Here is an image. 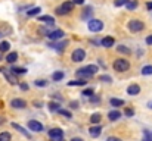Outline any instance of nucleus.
I'll return each mask as SVG.
<instances>
[{
    "instance_id": "obj_1",
    "label": "nucleus",
    "mask_w": 152,
    "mask_h": 141,
    "mask_svg": "<svg viewBox=\"0 0 152 141\" xmlns=\"http://www.w3.org/2000/svg\"><path fill=\"white\" fill-rule=\"evenodd\" d=\"M96 71H98L96 65H87V66H84V68L77 71V77L81 78V80H89V78H92L96 74Z\"/></svg>"
},
{
    "instance_id": "obj_2",
    "label": "nucleus",
    "mask_w": 152,
    "mask_h": 141,
    "mask_svg": "<svg viewBox=\"0 0 152 141\" xmlns=\"http://www.w3.org/2000/svg\"><path fill=\"white\" fill-rule=\"evenodd\" d=\"M72 9H74V1H72V0L64 1L61 6H58V7H56V15H61V16L68 15L69 12H72Z\"/></svg>"
},
{
    "instance_id": "obj_3",
    "label": "nucleus",
    "mask_w": 152,
    "mask_h": 141,
    "mask_svg": "<svg viewBox=\"0 0 152 141\" xmlns=\"http://www.w3.org/2000/svg\"><path fill=\"white\" fill-rule=\"evenodd\" d=\"M112 66H114V69L117 71V72H126V71H129V68H130V62L127 60V59H117L114 63H112Z\"/></svg>"
},
{
    "instance_id": "obj_4",
    "label": "nucleus",
    "mask_w": 152,
    "mask_h": 141,
    "mask_svg": "<svg viewBox=\"0 0 152 141\" xmlns=\"http://www.w3.org/2000/svg\"><path fill=\"white\" fill-rule=\"evenodd\" d=\"M127 28L132 31V33H140L143 28H145V24L139 19H132L129 24H127Z\"/></svg>"
},
{
    "instance_id": "obj_5",
    "label": "nucleus",
    "mask_w": 152,
    "mask_h": 141,
    "mask_svg": "<svg viewBox=\"0 0 152 141\" xmlns=\"http://www.w3.org/2000/svg\"><path fill=\"white\" fill-rule=\"evenodd\" d=\"M87 28L92 31V33H99L103 30V22L101 19H90L89 24H87Z\"/></svg>"
},
{
    "instance_id": "obj_6",
    "label": "nucleus",
    "mask_w": 152,
    "mask_h": 141,
    "mask_svg": "<svg viewBox=\"0 0 152 141\" xmlns=\"http://www.w3.org/2000/svg\"><path fill=\"white\" fill-rule=\"evenodd\" d=\"M86 59V51H84V48H75L72 53H71V60L72 62H83Z\"/></svg>"
},
{
    "instance_id": "obj_7",
    "label": "nucleus",
    "mask_w": 152,
    "mask_h": 141,
    "mask_svg": "<svg viewBox=\"0 0 152 141\" xmlns=\"http://www.w3.org/2000/svg\"><path fill=\"white\" fill-rule=\"evenodd\" d=\"M28 128L31 131H34V132H42L43 131V125L40 122H37V121H30L28 122Z\"/></svg>"
},
{
    "instance_id": "obj_8",
    "label": "nucleus",
    "mask_w": 152,
    "mask_h": 141,
    "mask_svg": "<svg viewBox=\"0 0 152 141\" xmlns=\"http://www.w3.org/2000/svg\"><path fill=\"white\" fill-rule=\"evenodd\" d=\"M10 106L15 107V109H24V107L27 106V101L22 100V98H13V100L10 101Z\"/></svg>"
},
{
    "instance_id": "obj_9",
    "label": "nucleus",
    "mask_w": 152,
    "mask_h": 141,
    "mask_svg": "<svg viewBox=\"0 0 152 141\" xmlns=\"http://www.w3.org/2000/svg\"><path fill=\"white\" fill-rule=\"evenodd\" d=\"M64 35H65V33L62 30H56V31H52L48 34L49 40H61V38H64Z\"/></svg>"
},
{
    "instance_id": "obj_10",
    "label": "nucleus",
    "mask_w": 152,
    "mask_h": 141,
    "mask_svg": "<svg viewBox=\"0 0 152 141\" xmlns=\"http://www.w3.org/2000/svg\"><path fill=\"white\" fill-rule=\"evenodd\" d=\"M139 93H140V87H139L137 84H132V85L127 87V94H130V95H137Z\"/></svg>"
},
{
    "instance_id": "obj_11",
    "label": "nucleus",
    "mask_w": 152,
    "mask_h": 141,
    "mask_svg": "<svg viewBox=\"0 0 152 141\" xmlns=\"http://www.w3.org/2000/svg\"><path fill=\"white\" fill-rule=\"evenodd\" d=\"M102 132V127H99V125H96V127H92L90 129H89V134L93 137V138H96V137H99Z\"/></svg>"
},
{
    "instance_id": "obj_12",
    "label": "nucleus",
    "mask_w": 152,
    "mask_h": 141,
    "mask_svg": "<svg viewBox=\"0 0 152 141\" xmlns=\"http://www.w3.org/2000/svg\"><path fill=\"white\" fill-rule=\"evenodd\" d=\"M114 43H115V41H114V38H112V37H109V35H108V37H103V38H102V41H101L102 47H106V48H108V47H112L114 46Z\"/></svg>"
},
{
    "instance_id": "obj_13",
    "label": "nucleus",
    "mask_w": 152,
    "mask_h": 141,
    "mask_svg": "<svg viewBox=\"0 0 152 141\" xmlns=\"http://www.w3.org/2000/svg\"><path fill=\"white\" fill-rule=\"evenodd\" d=\"M1 72H3V75L6 77V80L9 81V84H12V85H15V84H18L16 82V80H15V77L9 72V71H6V69H1Z\"/></svg>"
},
{
    "instance_id": "obj_14",
    "label": "nucleus",
    "mask_w": 152,
    "mask_h": 141,
    "mask_svg": "<svg viewBox=\"0 0 152 141\" xmlns=\"http://www.w3.org/2000/svg\"><path fill=\"white\" fill-rule=\"evenodd\" d=\"M49 137L50 138H55V137H64V131L59 129V128H53L49 131Z\"/></svg>"
},
{
    "instance_id": "obj_15",
    "label": "nucleus",
    "mask_w": 152,
    "mask_h": 141,
    "mask_svg": "<svg viewBox=\"0 0 152 141\" xmlns=\"http://www.w3.org/2000/svg\"><path fill=\"white\" fill-rule=\"evenodd\" d=\"M40 22H46L48 25H53L55 24V18L53 16H49V15H45V16H40L39 18Z\"/></svg>"
},
{
    "instance_id": "obj_16",
    "label": "nucleus",
    "mask_w": 152,
    "mask_h": 141,
    "mask_svg": "<svg viewBox=\"0 0 152 141\" xmlns=\"http://www.w3.org/2000/svg\"><path fill=\"white\" fill-rule=\"evenodd\" d=\"M16 60H18V53L16 51H12V53H9L6 56V62L7 63H15Z\"/></svg>"
},
{
    "instance_id": "obj_17",
    "label": "nucleus",
    "mask_w": 152,
    "mask_h": 141,
    "mask_svg": "<svg viewBox=\"0 0 152 141\" xmlns=\"http://www.w3.org/2000/svg\"><path fill=\"white\" fill-rule=\"evenodd\" d=\"M108 118H109V121H117V119L121 118V112L120 110H112V112L108 113Z\"/></svg>"
},
{
    "instance_id": "obj_18",
    "label": "nucleus",
    "mask_w": 152,
    "mask_h": 141,
    "mask_svg": "<svg viewBox=\"0 0 152 141\" xmlns=\"http://www.w3.org/2000/svg\"><path fill=\"white\" fill-rule=\"evenodd\" d=\"M12 128H13V129H18V131H19L21 134H24V135H25L27 138H30V137H31V134H30V132H28L27 129H24L22 127H19L18 124H12Z\"/></svg>"
},
{
    "instance_id": "obj_19",
    "label": "nucleus",
    "mask_w": 152,
    "mask_h": 141,
    "mask_svg": "<svg viewBox=\"0 0 152 141\" xmlns=\"http://www.w3.org/2000/svg\"><path fill=\"white\" fill-rule=\"evenodd\" d=\"M86 84H87V82H86V80H81V78H80V80H75V81H69V82H68V85H69V87H77V85H86Z\"/></svg>"
},
{
    "instance_id": "obj_20",
    "label": "nucleus",
    "mask_w": 152,
    "mask_h": 141,
    "mask_svg": "<svg viewBox=\"0 0 152 141\" xmlns=\"http://www.w3.org/2000/svg\"><path fill=\"white\" fill-rule=\"evenodd\" d=\"M109 103H111V106H114V107H120V106L124 104V100H121V98H111Z\"/></svg>"
},
{
    "instance_id": "obj_21",
    "label": "nucleus",
    "mask_w": 152,
    "mask_h": 141,
    "mask_svg": "<svg viewBox=\"0 0 152 141\" xmlns=\"http://www.w3.org/2000/svg\"><path fill=\"white\" fill-rule=\"evenodd\" d=\"M12 74H16V75H22V74H27V69L25 68H16V66H13L12 69Z\"/></svg>"
},
{
    "instance_id": "obj_22",
    "label": "nucleus",
    "mask_w": 152,
    "mask_h": 141,
    "mask_svg": "<svg viewBox=\"0 0 152 141\" xmlns=\"http://www.w3.org/2000/svg\"><path fill=\"white\" fill-rule=\"evenodd\" d=\"M64 78V72L62 71H56V72H53V75H52V80L53 81H61Z\"/></svg>"
},
{
    "instance_id": "obj_23",
    "label": "nucleus",
    "mask_w": 152,
    "mask_h": 141,
    "mask_svg": "<svg viewBox=\"0 0 152 141\" xmlns=\"http://www.w3.org/2000/svg\"><path fill=\"white\" fill-rule=\"evenodd\" d=\"M101 113H93V115H92V118H90V122H92V124H99V122H101Z\"/></svg>"
},
{
    "instance_id": "obj_24",
    "label": "nucleus",
    "mask_w": 152,
    "mask_h": 141,
    "mask_svg": "<svg viewBox=\"0 0 152 141\" xmlns=\"http://www.w3.org/2000/svg\"><path fill=\"white\" fill-rule=\"evenodd\" d=\"M142 75H152V65H146L142 68Z\"/></svg>"
},
{
    "instance_id": "obj_25",
    "label": "nucleus",
    "mask_w": 152,
    "mask_h": 141,
    "mask_svg": "<svg viewBox=\"0 0 152 141\" xmlns=\"http://www.w3.org/2000/svg\"><path fill=\"white\" fill-rule=\"evenodd\" d=\"M39 12H42L40 7H33V9H30V10L27 12V15H28V16H36V15H39Z\"/></svg>"
},
{
    "instance_id": "obj_26",
    "label": "nucleus",
    "mask_w": 152,
    "mask_h": 141,
    "mask_svg": "<svg viewBox=\"0 0 152 141\" xmlns=\"http://www.w3.org/2000/svg\"><path fill=\"white\" fill-rule=\"evenodd\" d=\"M117 50H118V53H123V54H130V53H132V50L127 48L126 46H118Z\"/></svg>"
},
{
    "instance_id": "obj_27",
    "label": "nucleus",
    "mask_w": 152,
    "mask_h": 141,
    "mask_svg": "<svg viewBox=\"0 0 152 141\" xmlns=\"http://www.w3.org/2000/svg\"><path fill=\"white\" fill-rule=\"evenodd\" d=\"M68 46V41H62V43H59V44H55V46H52V47H55L58 51H64V48Z\"/></svg>"
},
{
    "instance_id": "obj_28",
    "label": "nucleus",
    "mask_w": 152,
    "mask_h": 141,
    "mask_svg": "<svg viewBox=\"0 0 152 141\" xmlns=\"http://www.w3.org/2000/svg\"><path fill=\"white\" fill-rule=\"evenodd\" d=\"M9 47H10L9 41H1V43H0V51H1V53H4V51H7V50H9Z\"/></svg>"
},
{
    "instance_id": "obj_29",
    "label": "nucleus",
    "mask_w": 152,
    "mask_h": 141,
    "mask_svg": "<svg viewBox=\"0 0 152 141\" xmlns=\"http://www.w3.org/2000/svg\"><path fill=\"white\" fill-rule=\"evenodd\" d=\"M12 137L9 132H0V141H10Z\"/></svg>"
},
{
    "instance_id": "obj_30",
    "label": "nucleus",
    "mask_w": 152,
    "mask_h": 141,
    "mask_svg": "<svg viewBox=\"0 0 152 141\" xmlns=\"http://www.w3.org/2000/svg\"><path fill=\"white\" fill-rule=\"evenodd\" d=\"M126 6H127V9H129V10H133V9H136V7H137V1H136V0H133V1H129Z\"/></svg>"
},
{
    "instance_id": "obj_31",
    "label": "nucleus",
    "mask_w": 152,
    "mask_h": 141,
    "mask_svg": "<svg viewBox=\"0 0 152 141\" xmlns=\"http://www.w3.org/2000/svg\"><path fill=\"white\" fill-rule=\"evenodd\" d=\"M90 15H92V7H86L83 10V19H87Z\"/></svg>"
},
{
    "instance_id": "obj_32",
    "label": "nucleus",
    "mask_w": 152,
    "mask_h": 141,
    "mask_svg": "<svg viewBox=\"0 0 152 141\" xmlns=\"http://www.w3.org/2000/svg\"><path fill=\"white\" fill-rule=\"evenodd\" d=\"M130 0H115L114 1V4L117 6V7H120V6H124V4H127Z\"/></svg>"
},
{
    "instance_id": "obj_33",
    "label": "nucleus",
    "mask_w": 152,
    "mask_h": 141,
    "mask_svg": "<svg viewBox=\"0 0 152 141\" xmlns=\"http://www.w3.org/2000/svg\"><path fill=\"white\" fill-rule=\"evenodd\" d=\"M58 112H59L62 116H65V118H71V113H69L68 110H65V109H59Z\"/></svg>"
},
{
    "instance_id": "obj_34",
    "label": "nucleus",
    "mask_w": 152,
    "mask_h": 141,
    "mask_svg": "<svg viewBox=\"0 0 152 141\" xmlns=\"http://www.w3.org/2000/svg\"><path fill=\"white\" fill-rule=\"evenodd\" d=\"M81 94H83L84 97H92V95H93V90H92V88H87V90H84Z\"/></svg>"
},
{
    "instance_id": "obj_35",
    "label": "nucleus",
    "mask_w": 152,
    "mask_h": 141,
    "mask_svg": "<svg viewBox=\"0 0 152 141\" xmlns=\"http://www.w3.org/2000/svg\"><path fill=\"white\" fill-rule=\"evenodd\" d=\"M99 80H101V81H105V82H111V81H112V78H111L109 75H101Z\"/></svg>"
},
{
    "instance_id": "obj_36",
    "label": "nucleus",
    "mask_w": 152,
    "mask_h": 141,
    "mask_svg": "<svg viewBox=\"0 0 152 141\" xmlns=\"http://www.w3.org/2000/svg\"><path fill=\"white\" fill-rule=\"evenodd\" d=\"M49 109L52 112H56V110H59V106H58V103H49Z\"/></svg>"
},
{
    "instance_id": "obj_37",
    "label": "nucleus",
    "mask_w": 152,
    "mask_h": 141,
    "mask_svg": "<svg viewBox=\"0 0 152 141\" xmlns=\"http://www.w3.org/2000/svg\"><path fill=\"white\" fill-rule=\"evenodd\" d=\"M34 84H36V87H46V81H43V80H39Z\"/></svg>"
},
{
    "instance_id": "obj_38",
    "label": "nucleus",
    "mask_w": 152,
    "mask_h": 141,
    "mask_svg": "<svg viewBox=\"0 0 152 141\" xmlns=\"http://www.w3.org/2000/svg\"><path fill=\"white\" fill-rule=\"evenodd\" d=\"M126 115L127 116H133L134 115V110L133 109H126Z\"/></svg>"
},
{
    "instance_id": "obj_39",
    "label": "nucleus",
    "mask_w": 152,
    "mask_h": 141,
    "mask_svg": "<svg viewBox=\"0 0 152 141\" xmlns=\"http://www.w3.org/2000/svg\"><path fill=\"white\" fill-rule=\"evenodd\" d=\"M146 44H148V46H152V34L146 37Z\"/></svg>"
},
{
    "instance_id": "obj_40",
    "label": "nucleus",
    "mask_w": 152,
    "mask_h": 141,
    "mask_svg": "<svg viewBox=\"0 0 152 141\" xmlns=\"http://www.w3.org/2000/svg\"><path fill=\"white\" fill-rule=\"evenodd\" d=\"M71 107H72V109H77V107H78V103H77V101H71Z\"/></svg>"
},
{
    "instance_id": "obj_41",
    "label": "nucleus",
    "mask_w": 152,
    "mask_h": 141,
    "mask_svg": "<svg viewBox=\"0 0 152 141\" xmlns=\"http://www.w3.org/2000/svg\"><path fill=\"white\" fill-rule=\"evenodd\" d=\"M74 4H84V0H72Z\"/></svg>"
},
{
    "instance_id": "obj_42",
    "label": "nucleus",
    "mask_w": 152,
    "mask_h": 141,
    "mask_svg": "<svg viewBox=\"0 0 152 141\" xmlns=\"http://www.w3.org/2000/svg\"><path fill=\"white\" fill-rule=\"evenodd\" d=\"M19 87H21V90H25V91L28 90V85H27V84H21Z\"/></svg>"
},
{
    "instance_id": "obj_43",
    "label": "nucleus",
    "mask_w": 152,
    "mask_h": 141,
    "mask_svg": "<svg viewBox=\"0 0 152 141\" xmlns=\"http://www.w3.org/2000/svg\"><path fill=\"white\" fill-rule=\"evenodd\" d=\"M52 141H64V137H55L52 138Z\"/></svg>"
},
{
    "instance_id": "obj_44",
    "label": "nucleus",
    "mask_w": 152,
    "mask_h": 141,
    "mask_svg": "<svg viewBox=\"0 0 152 141\" xmlns=\"http://www.w3.org/2000/svg\"><path fill=\"white\" fill-rule=\"evenodd\" d=\"M106 141H121V140H120V138H115V137H109Z\"/></svg>"
},
{
    "instance_id": "obj_45",
    "label": "nucleus",
    "mask_w": 152,
    "mask_h": 141,
    "mask_svg": "<svg viewBox=\"0 0 152 141\" xmlns=\"http://www.w3.org/2000/svg\"><path fill=\"white\" fill-rule=\"evenodd\" d=\"M146 7H148V10H152V1H148V3H146Z\"/></svg>"
},
{
    "instance_id": "obj_46",
    "label": "nucleus",
    "mask_w": 152,
    "mask_h": 141,
    "mask_svg": "<svg viewBox=\"0 0 152 141\" xmlns=\"http://www.w3.org/2000/svg\"><path fill=\"white\" fill-rule=\"evenodd\" d=\"M71 141H84V140H81V138H78V137H75V138H72Z\"/></svg>"
},
{
    "instance_id": "obj_47",
    "label": "nucleus",
    "mask_w": 152,
    "mask_h": 141,
    "mask_svg": "<svg viewBox=\"0 0 152 141\" xmlns=\"http://www.w3.org/2000/svg\"><path fill=\"white\" fill-rule=\"evenodd\" d=\"M148 106H149V107L152 109V101H151V103H148Z\"/></svg>"
}]
</instances>
